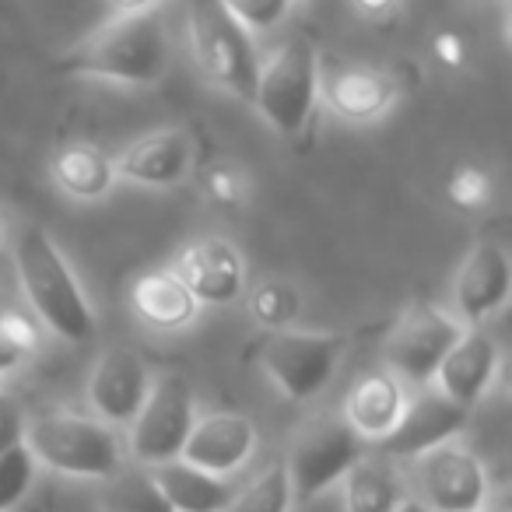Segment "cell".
Returning a JSON list of instances; mask_svg holds the SVG:
<instances>
[{
    "label": "cell",
    "mask_w": 512,
    "mask_h": 512,
    "mask_svg": "<svg viewBox=\"0 0 512 512\" xmlns=\"http://www.w3.org/2000/svg\"><path fill=\"white\" fill-rule=\"evenodd\" d=\"M246 313L260 330H285L295 327L302 316V295L288 278H264L246 288Z\"/></svg>",
    "instance_id": "cell-25"
},
{
    "label": "cell",
    "mask_w": 512,
    "mask_h": 512,
    "mask_svg": "<svg viewBox=\"0 0 512 512\" xmlns=\"http://www.w3.org/2000/svg\"><path fill=\"white\" fill-rule=\"evenodd\" d=\"M11 256L32 316L67 344L92 341L99 327L95 309L57 239L43 225H22L11 242Z\"/></svg>",
    "instance_id": "cell-2"
},
{
    "label": "cell",
    "mask_w": 512,
    "mask_h": 512,
    "mask_svg": "<svg viewBox=\"0 0 512 512\" xmlns=\"http://www.w3.org/2000/svg\"><path fill=\"white\" fill-rule=\"evenodd\" d=\"M512 292V260L502 242L477 239L453 278V316L463 327H484L502 313Z\"/></svg>",
    "instance_id": "cell-12"
},
{
    "label": "cell",
    "mask_w": 512,
    "mask_h": 512,
    "mask_svg": "<svg viewBox=\"0 0 512 512\" xmlns=\"http://www.w3.org/2000/svg\"><path fill=\"white\" fill-rule=\"evenodd\" d=\"M151 379L155 376L141 351L127 348V344L106 348L88 376V404H92L95 418L106 421L109 428H130V421L148 400Z\"/></svg>",
    "instance_id": "cell-13"
},
{
    "label": "cell",
    "mask_w": 512,
    "mask_h": 512,
    "mask_svg": "<svg viewBox=\"0 0 512 512\" xmlns=\"http://www.w3.org/2000/svg\"><path fill=\"white\" fill-rule=\"evenodd\" d=\"M407 477L397 460L379 449H365L344 474V509L348 512H397L407 502Z\"/></svg>",
    "instance_id": "cell-21"
},
{
    "label": "cell",
    "mask_w": 512,
    "mask_h": 512,
    "mask_svg": "<svg viewBox=\"0 0 512 512\" xmlns=\"http://www.w3.org/2000/svg\"><path fill=\"white\" fill-rule=\"evenodd\" d=\"M0 397H4V393H0Z\"/></svg>",
    "instance_id": "cell-39"
},
{
    "label": "cell",
    "mask_w": 512,
    "mask_h": 512,
    "mask_svg": "<svg viewBox=\"0 0 512 512\" xmlns=\"http://www.w3.org/2000/svg\"><path fill=\"white\" fill-rule=\"evenodd\" d=\"M148 470L172 512H225L235 495L225 477L204 474V470L190 467L183 460L158 463V467Z\"/></svg>",
    "instance_id": "cell-23"
},
{
    "label": "cell",
    "mask_w": 512,
    "mask_h": 512,
    "mask_svg": "<svg viewBox=\"0 0 512 512\" xmlns=\"http://www.w3.org/2000/svg\"><path fill=\"white\" fill-rule=\"evenodd\" d=\"M106 505L109 512H172L151 470H120L109 477Z\"/></svg>",
    "instance_id": "cell-27"
},
{
    "label": "cell",
    "mask_w": 512,
    "mask_h": 512,
    "mask_svg": "<svg viewBox=\"0 0 512 512\" xmlns=\"http://www.w3.org/2000/svg\"><path fill=\"white\" fill-rule=\"evenodd\" d=\"M193 421H197V400H193V386L176 372L151 379V390L137 418L130 421V456L144 467H158V463L179 460L190 435Z\"/></svg>",
    "instance_id": "cell-8"
},
{
    "label": "cell",
    "mask_w": 512,
    "mask_h": 512,
    "mask_svg": "<svg viewBox=\"0 0 512 512\" xmlns=\"http://www.w3.org/2000/svg\"><path fill=\"white\" fill-rule=\"evenodd\" d=\"M407 404V386L400 379H393L386 369L365 372L362 379H355L344 397V421L351 425V432L365 442H383L393 432V425L400 421Z\"/></svg>",
    "instance_id": "cell-19"
},
{
    "label": "cell",
    "mask_w": 512,
    "mask_h": 512,
    "mask_svg": "<svg viewBox=\"0 0 512 512\" xmlns=\"http://www.w3.org/2000/svg\"><path fill=\"white\" fill-rule=\"evenodd\" d=\"M481 4H505V0H481Z\"/></svg>",
    "instance_id": "cell-38"
},
{
    "label": "cell",
    "mask_w": 512,
    "mask_h": 512,
    "mask_svg": "<svg viewBox=\"0 0 512 512\" xmlns=\"http://www.w3.org/2000/svg\"><path fill=\"white\" fill-rule=\"evenodd\" d=\"M397 512H428V509H425V505H421V502H418V498H407V502H404V505H400V509H397Z\"/></svg>",
    "instance_id": "cell-36"
},
{
    "label": "cell",
    "mask_w": 512,
    "mask_h": 512,
    "mask_svg": "<svg viewBox=\"0 0 512 512\" xmlns=\"http://www.w3.org/2000/svg\"><path fill=\"white\" fill-rule=\"evenodd\" d=\"M253 449H256V425L246 414L214 411L193 421L179 460L204 470V474L225 477L235 474L253 456Z\"/></svg>",
    "instance_id": "cell-17"
},
{
    "label": "cell",
    "mask_w": 512,
    "mask_h": 512,
    "mask_svg": "<svg viewBox=\"0 0 512 512\" xmlns=\"http://www.w3.org/2000/svg\"><path fill=\"white\" fill-rule=\"evenodd\" d=\"M172 67V36L158 11L113 15L60 57L71 78L113 81L127 88H155Z\"/></svg>",
    "instance_id": "cell-1"
},
{
    "label": "cell",
    "mask_w": 512,
    "mask_h": 512,
    "mask_svg": "<svg viewBox=\"0 0 512 512\" xmlns=\"http://www.w3.org/2000/svg\"><path fill=\"white\" fill-rule=\"evenodd\" d=\"M411 484L428 512H484L488 505V470L460 442L414 456Z\"/></svg>",
    "instance_id": "cell-10"
},
{
    "label": "cell",
    "mask_w": 512,
    "mask_h": 512,
    "mask_svg": "<svg viewBox=\"0 0 512 512\" xmlns=\"http://www.w3.org/2000/svg\"><path fill=\"white\" fill-rule=\"evenodd\" d=\"M221 4L249 36L278 29L292 11V0H221Z\"/></svg>",
    "instance_id": "cell-31"
},
{
    "label": "cell",
    "mask_w": 512,
    "mask_h": 512,
    "mask_svg": "<svg viewBox=\"0 0 512 512\" xmlns=\"http://www.w3.org/2000/svg\"><path fill=\"white\" fill-rule=\"evenodd\" d=\"M50 176L60 193H67L71 200H81V204H99V200H106L109 193L116 190V183H120L113 169V158L88 141L64 144V148L53 155Z\"/></svg>",
    "instance_id": "cell-22"
},
{
    "label": "cell",
    "mask_w": 512,
    "mask_h": 512,
    "mask_svg": "<svg viewBox=\"0 0 512 512\" xmlns=\"http://www.w3.org/2000/svg\"><path fill=\"white\" fill-rule=\"evenodd\" d=\"M25 442V414L15 400L0 397V456Z\"/></svg>",
    "instance_id": "cell-32"
},
{
    "label": "cell",
    "mask_w": 512,
    "mask_h": 512,
    "mask_svg": "<svg viewBox=\"0 0 512 512\" xmlns=\"http://www.w3.org/2000/svg\"><path fill=\"white\" fill-rule=\"evenodd\" d=\"M43 348V323L32 316L29 306L15 299H0V376L22 369Z\"/></svg>",
    "instance_id": "cell-24"
},
{
    "label": "cell",
    "mask_w": 512,
    "mask_h": 512,
    "mask_svg": "<svg viewBox=\"0 0 512 512\" xmlns=\"http://www.w3.org/2000/svg\"><path fill=\"white\" fill-rule=\"evenodd\" d=\"M463 330L467 327L456 320L453 309L439 306V302H414L386 337V372L411 390H421L435 379Z\"/></svg>",
    "instance_id": "cell-7"
},
{
    "label": "cell",
    "mask_w": 512,
    "mask_h": 512,
    "mask_svg": "<svg viewBox=\"0 0 512 512\" xmlns=\"http://www.w3.org/2000/svg\"><path fill=\"white\" fill-rule=\"evenodd\" d=\"M172 271L183 278L200 306H235L246 295V260L221 235H200L179 249Z\"/></svg>",
    "instance_id": "cell-14"
},
{
    "label": "cell",
    "mask_w": 512,
    "mask_h": 512,
    "mask_svg": "<svg viewBox=\"0 0 512 512\" xmlns=\"http://www.w3.org/2000/svg\"><path fill=\"white\" fill-rule=\"evenodd\" d=\"M316 57L313 43L292 36L271 46L256 71L253 109L267 120V127L281 137H302L316 109Z\"/></svg>",
    "instance_id": "cell-5"
},
{
    "label": "cell",
    "mask_w": 512,
    "mask_h": 512,
    "mask_svg": "<svg viewBox=\"0 0 512 512\" xmlns=\"http://www.w3.org/2000/svg\"><path fill=\"white\" fill-rule=\"evenodd\" d=\"M25 449L36 467H50L67 477L109 481L123 470V442L116 428L88 414L50 411L25 418Z\"/></svg>",
    "instance_id": "cell-3"
},
{
    "label": "cell",
    "mask_w": 512,
    "mask_h": 512,
    "mask_svg": "<svg viewBox=\"0 0 512 512\" xmlns=\"http://www.w3.org/2000/svg\"><path fill=\"white\" fill-rule=\"evenodd\" d=\"M162 0H109L113 15H148V11H158Z\"/></svg>",
    "instance_id": "cell-35"
},
{
    "label": "cell",
    "mask_w": 512,
    "mask_h": 512,
    "mask_svg": "<svg viewBox=\"0 0 512 512\" xmlns=\"http://www.w3.org/2000/svg\"><path fill=\"white\" fill-rule=\"evenodd\" d=\"M316 99L341 123L369 127L390 116L400 99V85L390 71L358 60L316 57Z\"/></svg>",
    "instance_id": "cell-11"
},
{
    "label": "cell",
    "mask_w": 512,
    "mask_h": 512,
    "mask_svg": "<svg viewBox=\"0 0 512 512\" xmlns=\"http://www.w3.org/2000/svg\"><path fill=\"white\" fill-rule=\"evenodd\" d=\"M498 369H502V348H498V341L484 327H470L463 330L456 348L439 365L432 386L439 393H446L453 404L474 411L484 400V393L491 390Z\"/></svg>",
    "instance_id": "cell-18"
},
{
    "label": "cell",
    "mask_w": 512,
    "mask_h": 512,
    "mask_svg": "<svg viewBox=\"0 0 512 512\" xmlns=\"http://www.w3.org/2000/svg\"><path fill=\"white\" fill-rule=\"evenodd\" d=\"M116 179L144 190H172L193 172V137L183 127H162L137 137L113 158Z\"/></svg>",
    "instance_id": "cell-16"
},
{
    "label": "cell",
    "mask_w": 512,
    "mask_h": 512,
    "mask_svg": "<svg viewBox=\"0 0 512 512\" xmlns=\"http://www.w3.org/2000/svg\"><path fill=\"white\" fill-rule=\"evenodd\" d=\"M432 53H435V60H439L442 67H449V71H460V67L467 64V43H463L453 29L435 32V36H432Z\"/></svg>",
    "instance_id": "cell-33"
},
{
    "label": "cell",
    "mask_w": 512,
    "mask_h": 512,
    "mask_svg": "<svg viewBox=\"0 0 512 512\" xmlns=\"http://www.w3.org/2000/svg\"><path fill=\"white\" fill-rule=\"evenodd\" d=\"M130 309H134L144 327L162 330V334L193 327V320L200 316V302L193 299V292L183 285V278L172 267L141 274L130 285Z\"/></svg>",
    "instance_id": "cell-20"
},
{
    "label": "cell",
    "mask_w": 512,
    "mask_h": 512,
    "mask_svg": "<svg viewBox=\"0 0 512 512\" xmlns=\"http://www.w3.org/2000/svg\"><path fill=\"white\" fill-rule=\"evenodd\" d=\"M351 8L369 22H379V18H390L400 8V0H351Z\"/></svg>",
    "instance_id": "cell-34"
},
{
    "label": "cell",
    "mask_w": 512,
    "mask_h": 512,
    "mask_svg": "<svg viewBox=\"0 0 512 512\" xmlns=\"http://www.w3.org/2000/svg\"><path fill=\"white\" fill-rule=\"evenodd\" d=\"M32 481H36V460L22 446L8 449L0 456V512H11L25 495H29Z\"/></svg>",
    "instance_id": "cell-28"
},
{
    "label": "cell",
    "mask_w": 512,
    "mask_h": 512,
    "mask_svg": "<svg viewBox=\"0 0 512 512\" xmlns=\"http://www.w3.org/2000/svg\"><path fill=\"white\" fill-rule=\"evenodd\" d=\"M4 235H8V221H4V211H0V242H4Z\"/></svg>",
    "instance_id": "cell-37"
},
{
    "label": "cell",
    "mask_w": 512,
    "mask_h": 512,
    "mask_svg": "<svg viewBox=\"0 0 512 512\" xmlns=\"http://www.w3.org/2000/svg\"><path fill=\"white\" fill-rule=\"evenodd\" d=\"M225 512H292V484L285 463H271L260 477L232 495Z\"/></svg>",
    "instance_id": "cell-26"
},
{
    "label": "cell",
    "mask_w": 512,
    "mask_h": 512,
    "mask_svg": "<svg viewBox=\"0 0 512 512\" xmlns=\"http://www.w3.org/2000/svg\"><path fill=\"white\" fill-rule=\"evenodd\" d=\"M470 411L439 393L432 383L414 390V397H407L404 414L393 425V432L383 442H376V449L390 460H414V456L428 453V449L453 442L456 432H463Z\"/></svg>",
    "instance_id": "cell-15"
},
{
    "label": "cell",
    "mask_w": 512,
    "mask_h": 512,
    "mask_svg": "<svg viewBox=\"0 0 512 512\" xmlns=\"http://www.w3.org/2000/svg\"><path fill=\"white\" fill-rule=\"evenodd\" d=\"M256 355H260V369L278 386L281 397L306 404L334 383L348 355V337L334 330H264Z\"/></svg>",
    "instance_id": "cell-6"
},
{
    "label": "cell",
    "mask_w": 512,
    "mask_h": 512,
    "mask_svg": "<svg viewBox=\"0 0 512 512\" xmlns=\"http://www.w3.org/2000/svg\"><path fill=\"white\" fill-rule=\"evenodd\" d=\"M204 190L225 211H239L249 200V179L235 162H211L204 172Z\"/></svg>",
    "instance_id": "cell-30"
},
{
    "label": "cell",
    "mask_w": 512,
    "mask_h": 512,
    "mask_svg": "<svg viewBox=\"0 0 512 512\" xmlns=\"http://www.w3.org/2000/svg\"><path fill=\"white\" fill-rule=\"evenodd\" d=\"M365 453V439L351 432V425L334 414H323L313 425L302 428L295 439L292 453H288V484H292V502L306 505L316 495L341 481L348 467Z\"/></svg>",
    "instance_id": "cell-9"
},
{
    "label": "cell",
    "mask_w": 512,
    "mask_h": 512,
    "mask_svg": "<svg viewBox=\"0 0 512 512\" xmlns=\"http://www.w3.org/2000/svg\"><path fill=\"white\" fill-rule=\"evenodd\" d=\"M186 39L207 85L253 106L260 53L221 0H186Z\"/></svg>",
    "instance_id": "cell-4"
},
{
    "label": "cell",
    "mask_w": 512,
    "mask_h": 512,
    "mask_svg": "<svg viewBox=\"0 0 512 512\" xmlns=\"http://www.w3.org/2000/svg\"><path fill=\"white\" fill-rule=\"evenodd\" d=\"M446 197L453 207L460 211H484L495 197V179H491L488 169L481 165H460V169L449 176L446 183Z\"/></svg>",
    "instance_id": "cell-29"
}]
</instances>
